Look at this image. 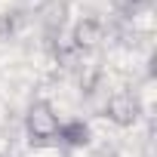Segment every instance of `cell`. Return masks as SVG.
I'll use <instances>...</instances> for the list:
<instances>
[{"label": "cell", "instance_id": "cell-3", "mask_svg": "<svg viewBox=\"0 0 157 157\" xmlns=\"http://www.w3.org/2000/svg\"><path fill=\"white\" fill-rule=\"evenodd\" d=\"M102 40H105V25H102L99 19H93V16L80 19V22L74 25V31H71V46H74L77 52H90V49H96Z\"/></svg>", "mask_w": 157, "mask_h": 157}, {"label": "cell", "instance_id": "cell-7", "mask_svg": "<svg viewBox=\"0 0 157 157\" xmlns=\"http://www.w3.org/2000/svg\"><path fill=\"white\" fill-rule=\"evenodd\" d=\"M16 31V19L13 16H3V13H0V37H10Z\"/></svg>", "mask_w": 157, "mask_h": 157}, {"label": "cell", "instance_id": "cell-4", "mask_svg": "<svg viewBox=\"0 0 157 157\" xmlns=\"http://www.w3.org/2000/svg\"><path fill=\"white\" fill-rule=\"evenodd\" d=\"M37 19H40L43 31L49 37H56V34H62V28L68 22V3L65 0H46V3H40V10H37Z\"/></svg>", "mask_w": 157, "mask_h": 157}, {"label": "cell", "instance_id": "cell-2", "mask_svg": "<svg viewBox=\"0 0 157 157\" xmlns=\"http://www.w3.org/2000/svg\"><path fill=\"white\" fill-rule=\"evenodd\" d=\"M139 114H142V105L132 93H114L105 102V117L117 126H132L139 120Z\"/></svg>", "mask_w": 157, "mask_h": 157}, {"label": "cell", "instance_id": "cell-6", "mask_svg": "<svg viewBox=\"0 0 157 157\" xmlns=\"http://www.w3.org/2000/svg\"><path fill=\"white\" fill-rule=\"evenodd\" d=\"M28 157H68V148L62 142H34Z\"/></svg>", "mask_w": 157, "mask_h": 157}, {"label": "cell", "instance_id": "cell-1", "mask_svg": "<svg viewBox=\"0 0 157 157\" xmlns=\"http://www.w3.org/2000/svg\"><path fill=\"white\" fill-rule=\"evenodd\" d=\"M59 126H62L59 114H56L52 105L43 102V99H37V102L28 108V114H25V132H28L31 145H34V142H56V139H59Z\"/></svg>", "mask_w": 157, "mask_h": 157}, {"label": "cell", "instance_id": "cell-5", "mask_svg": "<svg viewBox=\"0 0 157 157\" xmlns=\"http://www.w3.org/2000/svg\"><path fill=\"white\" fill-rule=\"evenodd\" d=\"M59 142L65 148H83L90 145V126L83 120H71V123H62L59 126Z\"/></svg>", "mask_w": 157, "mask_h": 157}]
</instances>
